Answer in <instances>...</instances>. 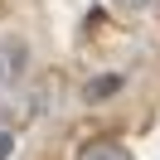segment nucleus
<instances>
[{
    "label": "nucleus",
    "mask_w": 160,
    "mask_h": 160,
    "mask_svg": "<svg viewBox=\"0 0 160 160\" xmlns=\"http://www.w3.org/2000/svg\"><path fill=\"white\" fill-rule=\"evenodd\" d=\"M78 160H136L121 141H92V146H82L78 150Z\"/></svg>",
    "instance_id": "f03ea898"
},
{
    "label": "nucleus",
    "mask_w": 160,
    "mask_h": 160,
    "mask_svg": "<svg viewBox=\"0 0 160 160\" xmlns=\"http://www.w3.org/2000/svg\"><path fill=\"white\" fill-rule=\"evenodd\" d=\"M24 73H29V44H24L20 34L0 39V78H5V82H20Z\"/></svg>",
    "instance_id": "f257e3e1"
},
{
    "label": "nucleus",
    "mask_w": 160,
    "mask_h": 160,
    "mask_svg": "<svg viewBox=\"0 0 160 160\" xmlns=\"http://www.w3.org/2000/svg\"><path fill=\"white\" fill-rule=\"evenodd\" d=\"M10 155H15V131L0 126V160H10Z\"/></svg>",
    "instance_id": "423d86ee"
},
{
    "label": "nucleus",
    "mask_w": 160,
    "mask_h": 160,
    "mask_svg": "<svg viewBox=\"0 0 160 160\" xmlns=\"http://www.w3.org/2000/svg\"><path fill=\"white\" fill-rule=\"evenodd\" d=\"M29 117H34V97H0V126L29 121Z\"/></svg>",
    "instance_id": "7ed1b4c3"
},
{
    "label": "nucleus",
    "mask_w": 160,
    "mask_h": 160,
    "mask_svg": "<svg viewBox=\"0 0 160 160\" xmlns=\"http://www.w3.org/2000/svg\"><path fill=\"white\" fill-rule=\"evenodd\" d=\"M150 5H155V0H112V10H117V15H146Z\"/></svg>",
    "instance_id": "39448f33"
},
{
    "label": "nucleus",
    "mask_w": 160,
    "mask_h": 160,
    "mask_svg": "<svg viewBox=\"0 0 160 160\" xmlns=\"http://www.w3.org/2000/svg\"><path fill=\"white\" fill-rule=\"evenodd\" d=\"M121 82H126L121 73H107V78H92L88 88H82V97H88V102H102V97H112V92H117Z\"/></svg>",
    "instance_id": "20e7f679"
}]
</instances>
